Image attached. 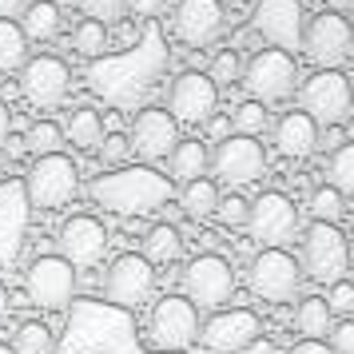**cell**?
Returning a JSON list of instances; mask_svg holds the SVG:
<instances>
[{"instance_id": "6da1fadb", "label": "cell", "mask_w": 354, "mask_h": 354, "mask_svg": "<svg viewBox=\"0 0 354 354\" xmlns=\"http://www.w3.org/2000/svg\"><path fill=\"white\" fill-rule=\"evenodd\" d=\"M92 203L112 215H147L171 199V179L156 167H115L88 183Z\"/></svg>"}, {"instance_id": "7a4b0ae2", "label": "cell", "mask_w": 354, "mask_h": 354, "mask_svg": "<svg viewBox=\"0 0 354 354\" xmlns=\"http://www.w3.org/2000/svg\"><path fill=\"white\" fill-rule=\"evenodd\" d=\"M239 84L247 88L251 100L287 104V100H295V88H299V60H295V52H287V48L263 44L255 56L243 60Z\"/></svg>"}, {"instance_id": "3957f363", "label": "cell", "mask_w": 354, "mask_h": 354, "mask_svg": "<svg viewBox=\"0 0 354 354\" xmlns=\"http://www.w3.org/2000/svg\"><path fill=\"white\" fill-rule=\"evenodd\" d=\"M299 108H303L319 128H330V124H342L351 120L354 112V80L338 68H319L315 76H306L299 88Z\"/></svg>"}, {"instance_id": "277c9868", "label": "cell", "mask_w": 354, "mask_h": 354, "mask_svg": "<svg viewBox=\"0 0 354 354\" xmlns=\"http://www.w3.org/2000/svg\"><path fill=\"white\" fill-rule=\"evenodd\" d=\"M147 342L151 351L176 354L199 342V306L187 295H163L156 299L151 315H147Z\"/></svg>"}, {"instance_id": "5b68a950", "label": "cell", "mask_w": 354, "mask_h": 354, "mask_svg": "<svg viewBox=\"0 0 354 354\" xmlns=\"http://www.w3.org/2000/svg\"><path fill=\"white\" fill-rule=\"evenodd\" d=\"M247 287H251L255 299H263L271 306L295 303V295L303 290V267L283 247H263L251 259V267H247Z\"/></svg>"}, {"instance_id": "8992f818", "label": "cell", "mask_w": 354, "mask_h": 354, "mask_svg": "<svg viewBox=\"0 0 354 354\" xmlns=\"http://www.w3.org/2000/svg\"><path fill=\"white\" fill-rule=\"evenodd\" d=\"M299 267H303V279H315V283H335L346 274L351 267V243L338 231L335 223H315L303 231V247H299Z\"/></svg>"}, {"instance_id": "52a82bcc", "label": "cell", "mask_w": 354, "mask_h": 354, "mask_svg": "<svg viewBox=\"0 0 354 354\" xmlns=\"http://www.w3.org/2000/svg\"><path fill=\"white\" fill-rule=\"evenodd\" d=\"M207 171L215 176V183H227V187L259 183V179L267 176V147H263L259 136H239V131H231L223 140H215Z\"/></svg>"}, {"instance_id": "ba28073f", "label": "cell", "mask_w": 354, "mask_h": 354, "mask_svg": "<svg viewBox=\"0 0 354 354\" xmlns=\"http://www.w3.org/2000/svg\"><path fill=\"white\" fill-rule=\"evenodd\" d=\"M24 187H28V203L40 211H60L64 203L76 199L80 192V167L72 156L64 151H52V156H36V163L24 176Z\"/></svg>"}, {"instance_id": "9c48e42d", "label": "cell", "mask_w": 354, "mask_h": 354, "mask_svg": "<svg viewBox=\"0 0 354 354\" xmlns=\"http://www.w3.org/2000/svg\"><path fill=\"white\" fill-rule=\"evenodd\" d=\"M303 227L299 203L287 192H263L247 203V223L243 231L259 243V247H287Z\"/></svg>"}, {"instance_id": "30bf717a", "label": "cell", "mask_w": 354, "mask_h": 354, "mask_svg": "<svg viewBox=\"0 0 354 354\" xmlns=\"http://www.w3.org/2000/svg\"><path fill=\"white\" fill-rule=\"evenodd\" d=\"M299 52L315 68H338L354 56V28L346 12H330L322 8L319 17H310L303 24V40H299Z\"/></svg>"}, {"instance_id": "8fae6325", "label": "cell", "mask_w": 354, "mask_h": 354, "mask_svg": "<svg viewBox=\"0 0 354 354\" xmlns=\"http://www.w3.org/2000/svg\"><path fill=\"white\" fill-rule=\"evenodd\" d=\"M179 283H183V295H187L199 310H215V306H227L231 295H235V267L227 263V255L207 251V255L187 259Z\"/></svg>"}, {"instance_id": "7c38bea8", "label": "cell", "mask_w": 354, "mask_h": 354, "mask_svg": "<svg viewBox=\"0 0 354 354\" xmlns=\"http://www.w3.org/2000/svg\"><path fill=\"white\" fill-rule=\"evenodd\" d=\"M24 290L40 310H64L76 295V267L64 255H36L24 271Z\"/></svg>"}, {"instance_id": "4fadbf2b", "label": "cell", "mask_w": 354, "mask_h": 354, "mask_svg": "<svg viewBox=\"0 0 354 354\" xmlns=\"http://www.w3.org/2000/svg\"><path fill=\"white\" fill-rule=\"evenodd\" d=\"M263 335V322L247 306H215L211 319L199 322V342L215 354H243L251 338Z\"/></svg>"}, {"instance_id": "5bb4252c", "label": "cell", "mask_w": 354, "mask_h": 354, "mask_svg": "<svg viewBox=\"0 0 354 354\" xmlns=\"http://www.w3.org/2000/svg\"><path fill=\"white\" fill-rule=\"evenodd\" d=\"M151 290H156V267L144 255L128 251V255L108 263V271H104V299L108 303L136 310V306H144L151 299Z\"/></svg>"}, {"instance_id": "9a60e30c", "label": "cell", "mask_w": 354, "mask_h": 354, "mask_svg": "<svg viewBox=\"0 0 354 354\" xmlns=\"http://www.w3.org/2000/svg\"><path fill=\"white\" fill-rule=\"evenodd\" d=\"M20 92L24 100L32 104V108H56V104H64L68 88H72V72L60 56H52V52H36L28 56L24 64H20Z\"/></svg>"}, {"instance_id": "2e32d148", "label": "cell", "mask_w": 354, "mask_h": 354, "mask_svg": "<svg viewBox=\"0 0 354 354\" xmlns=\"http://www.w3.org/2000/svg\"><path fill=\"white\" fill-rule=\"evenodd\" d=\"M28 219H32V203L24 179H0V267H12L20 259L28 239Z\"/></svg>"}, {"instance_id": "e0dca14e", "label": "cell", "mask_w": 354, "mask_h": 354, "mask_svg": "<svg viewBox=\"0 0 354 354\" xmlns=\"http://www.w3.org/2000/svg\"><path fill=\"white\" fill-rule=\"evenodd\" d=\"M227 28V4L219 0H176L171 8V32L187 48H207Z\"/></svg>"}, {"instance_id": "ac0fdd59", "label": "cell", "mask_w": 354, "mask_h": 354, "mask_svg": "<svg viewBox=\"0 0 354 354\" xmlns=\"http://www.w3.org/2000/svg\"><path fill=\"white\" fill-rule=\"evenodd\" d=\"M303 0H255V12H251V28L259 32L263 44H274V48L299 52V40H303Z\"/></svg>"}, {"instance_id": "d6986e66", "label": "cell", "mask_w": 354, "mask_h": 354, "mask_svg": "<svg viewBox=\"0 0 354 354\" xmlns=\"http://www.w3.org/2000/svg\"><path fill=\"white\" fill-rule=\"evenodd\" d=\"M219 108V84L207 72H179L167 88V112L179 124H203Z\"/></svg>"}, {"instance_id": "ffe728a7", "label": "cell", "mask_w": 354, "mask_h": 354, "mask_svg": "<svg viewBox=\"0 0 354 354\" xmlns=\"http://www.w3.org/2000/svg\"><path fill=\"white\" fill-rule=\"evenodd\" d=\"M56 247L72 267H96L108 255V227L96 215H72L56 231Z\"/></svg>"}, {"instance_id": "44dd1931", "label": "cell", "mask_w": 354, "mask_h": 354, "mask_svg": "<svg viewBox=\"0 0 354 354\" xmlns=\"http://www.w3.org/2000/svg\"><path fill=\"white\" fill-rule=\"evenodd\" d=\"M179 140V120L167 108H144L136 112L131 120V131H128V144H131V156L140 160H163Z\"/></svg>"}, {"instance_id": "7402d4cb", "label": "cell", "mask_w": 354, "mask_h": 354, "mask_svg": "<svg viewBox=\"0 0 354 354\" xmlns=\"http://www.w3.org/2000/svg\"><path fill=\"white\" fill-rule=\"evenodd\" d=\"M271 136H274L279 156H287V160H310V156L319 151V124H315L303 108L279 115Z\"/></svg>"}, {"instance_id": "603a6c76", "label": "cell", "mask_w": 354, "mask_h": 354, "mask_svg": "<svg viewBox=\"0 0 354 354\" xmlns=\"http://www.w3.org/2000/svg\"><path fill=\"white\" fill-rule=\"evenodd\" d=\"M163 160H167V179L187 183V179L207 176V167H211V147L203 144V140H195V136H179L176 147H171Z\"/></svg>"}, {"instance_id": "cb8c5ba5", "label": "cell", "mask_w": 354, "mask_h": 354, "mask_svg": "<svg viewBox=\"0 0 354 354\" xmlns=\"http://www.w3.org/2000/svg\"><path fill=\"white\" fill-rule=\"evenodd\" d=\"M17 24L24 28L28 40H52V36H60L64 12H60V4H56V0H28V4L20 8Z\"/></svg>"}, {"instance_id": "d4e9b609", "label": "cell", "mask_w": 354, "mask_h": 354, "mask_svg": "<svg viewBox=\"0 0 354 354\" xmlns=\"http://www.w3.org/2000/svg\"><path fill=\"white\" fill-rule=\"evenodd\" d=\"M219 183L211 176H199V179H187L183 187H179V207H183V215L187 219H211L215 215V207H219Z\"/></svg>"}, {"instance_id": "484cf974", "label": "cell", "mask_w": 354, "mask_h": 354, "mask_svg": "<svg viewBox=\"0 0 354 354\" xmlns=\"http://www.w3.org/2000/svg\"><path fill=\"white\" fill-rule=\"evenodd\" d=\"M140 255H144L151 267H167V263H176V259L183 255V235H179V227H176V223H156V227H147Z\"/></svg>"}, {"instance_id": "4316f807", "label": "cell", "mask_w": 354, "mask_h": 354, "mask_svg": "<svg viewBox=\"0 0 354 354\" xmlns=\"http://www.w3.org/2000/svg\"><path fill=\"white\" fill-rule=\"evenodd\" d=\"M64 140L76 151H96V144L104 140V115L96 108H76L64 124Z\"/></svg>"}, {"instance_id": "83f0119b", "label": "cell", "mask_w": 354, "mask_h": 354, "mask_svg": "<svg viewBox=\"0 0 354 354\" xmlns=\"http://www.w3.org/2000/svg\"><path fill=\"white\" fill-rule=\"evenodd\" d=\"M330 322H335V315H330V306H326L322 295H303L299 299V306H295V330L303 338H326Z\"/></svg>"}, {"instance_id": "f1b7e54d", "label": "cell", "mask_w": 354, "mask_h": 354, "mask_svg": "<svg viewBox=\"0 0 354 354\" xmlns=\"http://www.w3.org/2000/svg\"><path fill=\"white\" fill-rule=\"evenodd\" d=\"M28 36L20 28L17 20H0V76H8V72H20V64L32 56L28 52Z\"/></svg>"}, {"instance_id": "f546056e", "label": "cell", "mask_w": 354, "mask_h": 354, "mask_svg": "<svg viewBox=\"0 0 354 354\" xmlns=\"http://www.w3.org/2000/svg\"><path fill=\"white\" fill-rule=\"evenodd\" d=\"M12 351L17 354H52L56 351V335L48 330V322L28 319L12 330Z\"/></svg>"}, {"instance_id": "4dcf8cb0", "label": "cell", "mask_w": 354, "mask_h": 354, "mask_svg": "<svg viewBox=\"0 0 354 354\" xmlns=\"http://www.w3.org/2000/svg\"><path fill=\"white\" fill-rule=\"evenodd\" d=\"M326 183L338 187L342 195H354V140H342L330 151V160H326Z\"/></svg>"}, {"instance_id": "1f68e13d", "label": "cell", "mask_w": 354, "mask_h": 354, "mask_svg": "<svg viewBox=\"0 0 354 354\" xmlns=\"http://www.w3.org/2000/svg\"><path fill=\"white\" fill-rule=\"evenodd\" d=\"M24 147H28L32 156H52V151L64 147V128H60L56 120H32L28 131H24Z\"/></svg>"}, {"instance_id": "d6a6232c", "label": "cell", "mask_w": 354, "mask_h": 354, "mask_svg": "<svg viewBox=\"0 0 354 354\" xmlns=\"http://www.w3.org/2000/svg\"><path fill=\"white\" fill-rule=\"evenodd\" d=\"M68 40H72V48L80 52V56H104V52H108V24L84 17L80 24L72 28Z\"/></svg>"}, {"instance_id": "836d02e7", "label": "cell", "mask_w": 354, "mask_h": 354, "mask_svg": "<svg viewBox=\"0 0 354 354\" xmlns=\"http://www.w3.org/2000/svg\"><path fill=\"white\" fill-rule=\"evenodd\" d=\"M231 128L239 136H263L271 128V115H267V104L263 100H243L239 108L231 112Z\"/></svg>"}, {"instance_id": "e575fe53", "label": "cell", "mask_w": 354, "mask_h": 354, "mask_svg": "<svg viewBox=\"0 0 354 354\" xmlns=\"http://www.w3.org/2000/svg\"><path fill=\"white\" fill-rule=\"evenodd\" d=\"M342 211H346V195L338 192V187L322 183V187L310 192V215H315V219H322V223H338Z\"/></svg>"}, {"instance_id": "d590c367", "label": "cell", "mask_w": 354, "mask_h": 354, "mask_svg": "<svg viewBox=\"0 0 354 354\" xmlns=\"http://www.w3.org/2000/svg\"><path fill=\"white\" fill-rule=\"evenodd\" d=\"M80 4V12L88 20H100V24H120V20L128 17V0H76Z\"/></svg>"}, {"instance_id": "8d00e7d4", "label": "cell", "mask_w": 354, "mask_h": 354, "mask_svg": "<svg viewBox=\"0 0 354 354\" xmlns=\"http://www.w3.org/2000/svg\"><path fill=\"white\" fill-rule=\"evenodd\" d=\"M96 156H100V163H108V167L128 163V156H131L128 131H104V140L96 144Z\"/></svg>"}, {"instance_id": "74e56055", "label": "cell", "mask_w": 354, "mask_h": 354, "mask_svg": "<svg viewBox=\"0 0 354 354\" xmlns=\"http://www.w3.org/2000/svg\"><path fill=\"white\" fill-rule=\"evenodd\" d=\"M215 84H239V76H243V56L235 48H227V52H219L215 60H211V72H207Z\"/></svg>"}, {"instance_id": "f35d334b", "label": "cell", "mask_w": 354, "mask_h": 354, "mask_svg": "<svg viewBox=\"0 0 354 354\" xmlns=\"http://www.w3.org/2000/svg\"><path fill=\"white\" fill-rule=\"evenodd\" d=\"M215 215H219V223H223L227 231H243V223H247V199H243V195H219Z\"/></svg>"}, {"instance_id": "ab89813d", "label": "cell", "mask_w": 354, "mask_h": 354, "mask_svg": "<svg viewBox=\"0 0 354 354\" xmlns=\"http://www.w3.org/2000/svg\"><path fill=\"white\" fill-rule=\"evenodd\" d=\"M326 306H330V315H351L354 310V283H346V279L326 283Z\"/></svg>"}, {"instance_id": "60d3db41", "label": "cell", "mask_w": 354, "mask_h": 354, "mask_svg": "<svg viewBox=\"0 0 354 354\" xmlns=\"http://www.w3.org/2000/svg\"><path fill=\"white\" fill-rule=\"evenodd\" d=\"M326 346L335 354H354V322L342 319V322H330L326 330Z\"/></svg>"}, {"instance_id": "b9f144b4", "label": "cell", "mask_w": 354, "mask_h": 354, "mask_svg": "<svg viewBox=\"0 0 354 354\" xmlns=\"http://www.w3.org/2000/svg\"><path fill=\"white\" fill-rule=\"evenodd\" d=\"M128 12H136L140 20L163 17V12H167V0H128Z\"/></svg>"}, {"instance_id": "7bdbcfd3", "label": "cell", "mask_w": 354, "mask_h": 354, "mask_svg": "<svg viewBox=\"0 0 354 354\" xmlns=\"http://www.w3.org/2000/svg\"><path fill=\"white\" fill-rule=\"evenodd\" d=\"M287 354H335V351L326 346V338H299Z\"/></svg>"}, {"instance_id": "ee69618b", "label": "cell", "mask_w": 354, "mask_h": 354, "mask_svg": "<svg viewBox=\"0 0 354 354\" xmlns=\"http://www.w3.org/2000/svg\"><path fill=\"white\" fill-rule=\"evenodd\" d=\"M203 124H207L211 140H223V136H231V115H207Z\"/></svg>"}, {"instance_id": "f6af8a7d", "label": "cell", "mask_w": 354, "mask_h": 354, "mask_svg": "<svg viewBox=\"0 0 354 354\" xmlns=\"http://www.w3.org/2000/svg\"><path fill=\"white\" fill-rule=\"evenodd\" d=\"M8 136H12V112H8V104L0 100V147L8 144Z\"/></svg>"}, {"instance_id": "bcb514c9", "label": "cell", "mask_w": 354, "mask_h": 354, "mask_svg": "<svg viewBox=\"0 0 354 354\" xmlns=\"http://www.w3.org/2000/svg\"><path fill=\"white\" fill-rule=\"evenodd\" d=\"M338 144H342V131H338V124H330V128H326V136L319 131V147H326V151H335Z\"/></svg>"}, {"instance_id": "7dc6e473", "label": "cell", "mask_w": 354, "mask_h": 354, "mask_svg": "<svg viewBox=\"0 0 354 354\" xmlns=\"http://www.w3.org/2000/svg\"><path fill=\"white\" fill-rule=\"evenodd\" d=\"M24 4H28V0H0V20H17Z\"/></svg>"}, {"instance_id": "c3c4849f", "label": "cell", "mask_w": 354, "mask_h": 354, "mask_svg": "<svg viewBox=\"0 0 354 354\" xmlns=\"http://www.w3.org/2000/svg\"><path fill=\"white\" fill-rule=\"evenodd\" d=\"M243 354H274V342L259 335V338H251V342H247V351H243Z\"/></svg>"}, {"instance_id": "681fc988", "label": "cell", "mask_w": 354, "mask_h": 354, "mask_svg": "<svg viewBox=\"0 0 354 354\" xmlns=\"http://www.w3.org/2000/svg\"><path fill=\"white\" fill-rule=\"evenodd\" d=\"M8 310H12V303H8V290L0 283V326H8Z\"/></svg>"}, {"instance_id": "f907efd6", "label": "cell", "mask_w": 354, "mask_h": 354, "mask_svg": "<svg viewBox=\"0 0 354 354\" xmlns=\"http://www.w3.org/2000/svg\"><path fill=\"white\" fill-rule=\"evenodd\" d=\"M326 8H330V12H351L354 0H326Z\"/></svg>"}, {"instance_id": "816d5d0a", "label": "cell", "mask_w": 354, "mask_h": 354, "mask_svg": "<svg viewBox=\"0 0 354 354\" xmlns=\"http://www.w3.org/2000/svg\"><path fill=\"white\" fill-rule=\"evenodd\" d=\"M0 354H17V351H12V346H8V342H0Z\"/></svg>"}, {"instance_id": "f5cc1de1", "label": "cell", "mask_w": 354, "mask_h": 354, "mask_svg": "<svg viewBox=\"0 0 354 354\" xmlns=\"http://www.w3.org/2000/svg\"><path fill=\"white\" fill-rule=\"evenodd\" d=\"M219 4H243V0H219Z\"/></svg>"}, {"instance_id": "db71d44e", "label": "cell", "mask_w": 354, "mask_h": 354, "mask_svg": "<svg viewBox=\"0 0 354 354\" xmlns=\"http://www.w3.org/2000/svg\"><path fill=\"white\" fill-rule=\"evenodd\" d=\"M346 20H351V28H354V8H351V17H346Z\"/></svg>"}]
</instances>
